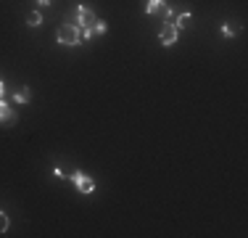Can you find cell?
<instances>
[{"label":"cell","instance_id":"3","mask_svg":"<svg viewBox=\"0 0 248 238\" xmlns=\"http://www.w3.org/2000/svg\"><path fill=\"white\" fill-rule=\"evenodd\" d=\"M74 14H77V27H79V29H90L93 24L98 21L95 11H93V8H87V5H77V11H74Z\"/></svg>","mask_w":248,"mask_h":238},{"label":"cell","instance_id":"6","mask_svg":"<svg viewBox=\"0 0 248 238\" xmlns=\"http://www.w3.org/2000/svg\"><path fill=\"white\" fill-rule=\"evenodd\" d=\"M0 124H16V111L0 98Z\"/></svg>","mask_w":248,"mask_h":238},{"label":"cell","instance_id":"2","mask_svg":"<svg viewBox=\"0 0 248 238\" xmlns=\"http://www.w3.org/2000/svg\"><path fill=\"white\" fill-rule=\"evenodd\" d=\"M56 40H58L61 45H79V43H82L79 27H77V24H63V27H58Z\"/></svg>","mask_w":248,"mask_h":238},{"label":"cell","instance_id":"12","mask_svg":"<svg viewBox=\"0 0 248 238\" xmlns=\"http://www.w3.org/2000/svg\"><path fill=\"white\" fill-rule=\"evenodd\" d=\"M3 95H5V82L0 80V98H3Z\"/></svg>","mask_w":248,"mask_h":238},{"label":"cell","instance_id":"7","mask_svg":"<svg viewBox=\"0 0 248 238\" xmlns=\"http://www.w3.org/2000/svg\"><path fill=\"white\" fill-rule=\"evenodd\" d=\"M174 29L177 32H180V29H190L193 27V14L190 11H185V14H180V16H174Z\"/></svg>","mask_w":248,"mask_h":238},{"label":"cell","instance_id":"4","mask_svg":"<svg viewBox=\"0 0 248 238\" xmlns=\"http://www.w3.org/2000/svg\"><path fill=\"white\" fill-rule=\"evenodd\" d=\"M69 180L74 183V188L79 190V193H93V190H95V183H93V177L82 175V172H72V175H69Z\"/></svg>","mask_w":248,"mask_h":238},{"label":"cell","instance_id":"9","mask_svg":"<svg viewBox=\"0 0 248 238\" xmlns=\"http://www.w3.org/2000/svg\"><path fill=\"white\" fill-rule=\"evenodd\" d=\"M27 24L29 27H40V24H43V14H40V11H32V14L27 16Z\"/></svg>","mask_w":248,"mask_h":238},{"label":"cell","instance_id":"1","mask_svg":"<svg viewBox=\"0 0 248 238\" xmlns=\"http://www.w3.org/2000/svg\"><path fill=\"white\" fill-rule=\"evenodd\" d=\"M145 14L156 16V19H167L169 24L174 21V11L167 5V0H148V3H145Z\"/></svg>","mask_w":248,"mask_h":238},{"label":"cell","instance_id":"5","mask_svg":"<svg viewBox=\"0 0 248 238\" xmlns=\"http://www.w3.org/2000/svg\"><path fill=\"white\" fill-rule=\"evenodd\" d=\"M158 43H161V45H174L177 43V29H174V24H164V27L161 29H158Z\"/></svg>","mask_w":248,"mask_h":238},{"label":"cell","instance_id":"13","mask_svg":"<svg viewBox=\"0 0 248 238\" xmlns=\"http://www.w3.org/2000/svg\"><path fill=\"white\" fill-rule=\"evenodd\" d=\"M37 3H40V5H50L53 0H37Z\"/></svg>","mask_w":248,"mask_h":238},{"label":"cell","instance_id":"10","mask_svg":"<svg viewBox=\"0 0 248 238\" xmlns=\"http://www.w3.org/2000/svg\"><path fill=\"white\" fill-rule=\"evenodd\" d=\"M5 230H8V214L0 212V233H5Z\"/></svg>","mask_w":248,"mask_h":238},{"label":"cell","instance_id":"11","mask_svg":"<svg viewBox=\"0 0 248 238\" xmlns=\"http://www.w3.org/2000/svg\"><path fill=\"white\" fill-rule=\"evenodd\" d=\"M222 34H224V37H232V34H235V29H232V27H227V24H224V27H222Z\"/></svg>","mask_w":248,"mask_h":238},{"label":"cell","instance_id":"8","mask_svg":"<svg viewBox=\"0 0 248 238\" xmlns=\"http://www.w3.org/2000/svg\"><path fill=\"white\" fill-rule=\"evenodd\" d=\"M14 101H16V103H27V101H29V87L27 85L19 87V90L14 93Z\"/></svg>","mask_w":248,"mask_h":238}]
</instances>
